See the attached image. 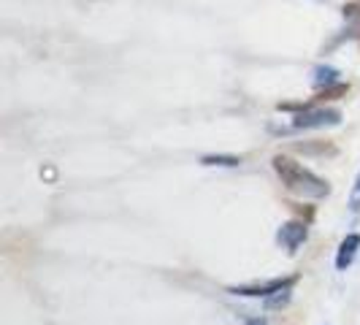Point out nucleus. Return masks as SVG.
Here are the masks:
<instances>
[{
	"label": "nucleus",
	"mask_w": 360,
	"mask_h": 325,
	"mask_svg": "<svg viewBox=\"0 0 360 325\" xmlns=\"http://www.w3.org/2000/svg\"><path fill=\"white\" fill-rule=\"evenodd\" d=\"M271 162H274V171L279 174L282 184L288 187L292 196L307 198V200H317V198H325V196L330 193V184H328L323 177L311 174L309 168H304L301 162H295L292 158H288V155H274Z\"/></svg>",
	"instance_id": "obj_1"
},
{
	"label": "nucleus",
	"mask_w": 360,
	"mask_h": 325,
	"mask_svg": "<svg viewBox=\"0 0 360 325\" xmlns=\"http://www.w3.org/2000/svg\"><path fill=\"white\" fill-rule=\"evenodd\" d=\"M342 122V111L339 108H307V111H298L292 117V130H314V127H333Z\"/></svg>",
	"instance_id": "obj_2"
},
{
	"label": "nucleus",
	"mask_w": 360,
	"mask_h": 325,
	"mask_svg": "<svg viewBox=\"0 0 360 325\" xmlns=\"http://www.w3.org/2000/svg\"><path fill=\"white\" fill-rule=\"evenodd\" d=\"M307 236H309V228H307V222H301V219H290V222H285L282 228H279V234H276V241L288 250L290 255L295 253L304 241H307Z\"/></svg>",
	"instance_id": "obj_3"
},
{
	"label": "nucleus",
	"mask_w": 360,
	"mask_h": 325,
	"mask_svg": "<svg viewBox=\"0 0 360 325\" xmlns=\"http://www.w3.org/2000/svg\"><path fill=\"white\" fill-rule=\"evenodd\" d=\"M295 279H271L263 285H247V288H231L233 295H247V298H271L274 293H279L282 288H290Z\"/></svg>",
	"instance_id": "obj_4"
},
{
	"label": "nucleus",
	"mask_w": 360,
	"mask_h": 325,
	"mask_svg": "<svg viewBox=\"0 0 360 325\" xmlns=\"http://www.w3.org/2000/svg\"><path fill=\"white\" fill-rule=\"evenodd\" d=\"M360 250V234H349L344 238L342 244H339V253H336V269L339 271H347L352 266V260H355V255Z\"/></svg>",
	"instance_id": "obj_5"
},
{
	"label": "nucleus",
	"mask_w": 360,
	"mask_h": 325,
	"mask_svg": "<svg viewBox=\"0 0 360 325\" xmlns=\"http://www.w3.org/2000/svg\"><path fill=\"white\" fill-rule=\"evenodd\" d=\"M347 92H349V84H344V82H336V84H330V87H323V90H317V95H314V103H325V101H339V98H347Z\"/></svg>",
	"instance_id": "obj_6"
},
{
	"label": "nucleus",
	"mask_w": 360,
	"mask_h": 325,
	"mask_svg": "<svg viewBox=\"0 0 360 325\" xmlns=\"http://www.w3.org/2000/svg\"><path fill=\"white\" fill-rule=\"evenodd\" d=\"M336 82H339V71H336V68H330V65H317V68H314V87H317V90L330 87V84H336Z\"/></svg>",
	"instance_id": "obj_7"
},
{
	"label": "nucleus",
	"mask_w": 360,
	"mask_h": 325,
	"mask_svg": "<svg viewBox=\"0 0 360 325\" xmlns=\"http://www.w3.org/2000/svg\"><path fill=\"white\" fill-rule=\"evenodd\" d=\"M295 152H304V155H333L336 146L328 144V141H304V144H295Z\"/></svg>",
	"instance_id": "obj_8"
},
{
	"label": "nucleus",
	"mask_w": 360,
	"mask_h": 325,
	"mask_svg": "<svg viewBox=\"0 0 360 325\" xmlns=\"http://www.w3.org/2000/svg\"><path fill=\"white\" fill-rule=\"evenodd\" d=\"M203 165H222V168H236V165H241V158H236V155H206L203 158Z\"/></svg>",
	"instance_id": "obj_9"
},
{
	"label": "nucleus",
	"mask_w": 360,
	"mask_h": 325,
	"mask_svg": "<svg viewBox=\"0 0 360 325\" xmlns=\"http://www.w3.org/2000/svg\"><path fill=\"white\" fill-rule=\"evenodd\" d=\"M290 290H292V285H290V288H282V290H279V293H274L271 298H266V307H269V309H279V307H285V304H288V301H290Z\"/></svg>",
	"instance_id": "obj_10"
},
{
	"label": "nucleus",
	"mask_w": 360,
	"mask_h": 325,
	"mask_svg": "<svg viewBox=\"0 0 360 325\" xmlns=\"http://www.w3.org/2000/svg\"><path fill=\"white\" fill-rule=\"evenodd\" d=\"M342 14L347 19H360V0H349V3H344Z\"/></svg>",
	"instance_id": "obj_11"
},
{
	"label": "nucleus",
	"mask_w": 360,
	"mask_h": 325,
	"mask_svg": "<svg viewBox=\"0 0 360 325\" xmlns=\"http://www.w3.org/2000/svg\"><path fill=\"white\" fill-rule=\"evenodd\" d=\"M349 209H352V215L360 212V174H358V179H355V190H352V196H349Z\"/></svg>",
	"instance_id": "obj_12"
},
{
	"label": "nucleus",
	"mask_w": 360,
	"mask_h": 325,
	"mask_svg": "<svg viewBox=\"0 0 360 325\" xmlns=\"http://www.w3.org/2000/svg\"><path fill=\"white\" fill-rule=\"evenodd\" d=\"M247 325H269V323H266V317H252Z\"/></svg>",
	"instance_id": "obj_13"
}]
</instances>
